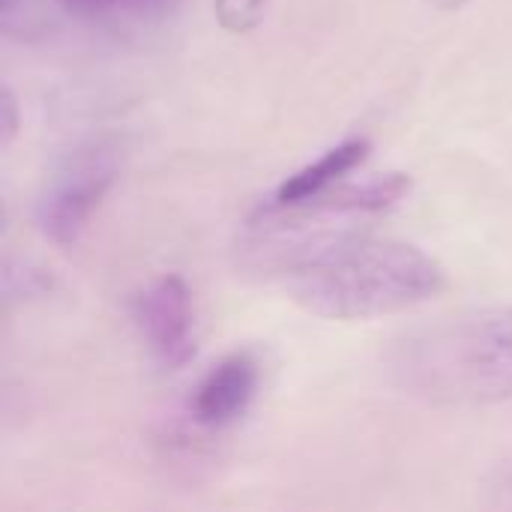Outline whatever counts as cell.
<instances>
[{
    "instance_id": "cell-1",
    "label": "cell",
    "mask_w": 512,
    "mask_h": 512,
    "mask_svg": "<svg viewBox=\"0 0 512 512\" xmlns=\"http://www.w3.org/2000/svg\"><path fill=\"white\" fill-rule=\"evenodd\" d=\"M279 267L291 276L294 300L330 321L393 315L447 288L444 267L423 249L357 234L294 237L279 249Z\"/></svg>"
},
{
    "instance_id": "cell-2",
    "label": "cell",
    "mask_w": 512,
    "mask_h": 512,
    "mask_svg": "<svg viewBox=\"0 0 512 512\" xmlns=\"http://www.w3.org/2000/svg\"><path fill=\"white\" fill-rule=\"evenodd\" d=\"M399 390L432 405L512 399V306L468 309L405 333L390 357Z\"/></svg>"
},
{
    "instance_id": "cell-3",
    "label": "cell",
    "mask_w": 512,
    "mask_h": 512,
    "mask_svg": "<svg viewBox=\"0 0 512 512\" xmlns=\"http://www.w3.org/2000/svg\"><path fill=\"white\" fill-rule=\"evenodd\" d=\"M117 174L114 156L102 147L81 150L51 180L39 201V228L57 246H75L90 216L99 210Z\"/></svg>"
},
{
    "instance_id": "cell-4",
    "label": "cell",
    "mask_w": 512,
    "mask_h": 512,
    "mask_svg": "<svg viewBox=\"0 0 512 512\" xmlns=\"http://www.w3.org/2000/svg\"><path fill=\"white\" fill-rule=\"evenodd\" d=\"M135 324L150 354L165 369H180L195 357V312L186 282L174 273L153 279L132 306Z\"/></svg>"
},
{
    "instance_id": "cell-5",
    "label": "cell",
    "mask_w": 512,
    "mask_h": 512,
    "mask_svg": "<svg viewBox=\"0 0 512 512\" xmlns=\"http://www.w3.org/2000/svg\"><path fill=\"white\" fill-rule=\"evenodd\" d=\"M258 390V360L249 351H234L216 363L192 396V417L198 426L219 429L234 423Z\"/></svg>"
},
{
    "instance_id": "cell-6",
    "label": "cell",
    "mask_w": 512,
    "mask_h": 512,
    "mask_svg": "<svg viewBox=\"0 0 512 512\" xmlns=\"http://www.w3.org/2000/svg\"><path fill=\"white\" fill-rule=\"evenodd\" d=\"M366 156H369V141L366 138H348V141L330 147L327 153H321L315 162H309L300 171H294L291 177H285L279 183V189L273 192V198L267 204H261V207L279 210V207L303 204V201L333 189L339 183V177L354 171Z\"/></svg>"
},
{
    "instance_id": "cell-7",
    "label": "cell",
    "mask_w": 512,
    "mask_h": 512,
    "mask_svg": "<svg viewBox=\"0 0 512 512\" xmlns=\"http://www.w3.org/2000/svg\"><path fill=\"white\" fill-rule=\"evenodd\" d=\"M411 192V177L408 174H384L357 186H333L303 204L294 207H279L288 213H303V216H321V213H333V216H351V213H378L393 207L396 201H402ZM270 210V207H261Z\"/></svg>"
},
{
    "instance_id": "cell-8",
    "label": "cell",
    "mask_w": 512,
    "mask_h": 512,
    "mask_svg": "<svg viewBox=\"0 0 512 512\" xmlns=\"http://www.w3.org/2000/svg\"><path fill=\"white\" fill-rule=\"evenodd\" d=\"M267 0H216L219 18L228 30H246L252 27L261 12H264Z\"/></svg>"
},
{
    "instance_id": "cell-9",
    "label": "cell",
    "mask_w": 512,
    "mask_h": 512,
    "mask_svg": "<svg viewBox=\"0 0 512 512\" xmlns=\"http://www.w3.org/2000/svg\"><path fill=\"white\" fill-rule=\"evenodd\" d=\"M126 3H138V0H66V6L75 12H108Z\"/></svg>"
},
{
    "instance_id": "cell-10",
    "label": "cell",
    "mask_w": 512,
    "mask_h": 512,
    "mask_svg": "<svg viewBox=\"0 0 512 512\" xmlns=\"http://www.w3.org/2000/svg\"><path fill=\"white\" fill-rule=\"evenodd\" d=\"M18 129V117H15V99H12V90H3V144L12 141Z\"/></svg>"
},
{
    "instance_id": "cell-11",
    "label": "cell",
    "mask_w": 512,
    "mask_h": 512,
    "mask_svg": "<svg viewBox=\"0 0 512 512\" xmlns=\"http://www.w3.org/2000/svg\"><path fill=\"white\" fill-rule=\"evenodd\" d=\"M429 3H435L438 9H459V6H465L468 0H429Z\"/></svg>"
},
{
    "instance_id": "cell-12",
    "label": "cell",
    "mask_w": 512,
    "mask_h": 512,
    "mask_svg": "<svg viewBox=\"0 0 512 512\" xmlns=\"http://www.w3.org/2000/svg\"><path fill=\"white\" fill-rule=\"evenodd\" d=\"M501 492L507 495V498H504V504H510V507H512V474H510V477H507V480H504V486H501Z\"/></svg>"
}]
</instances>
